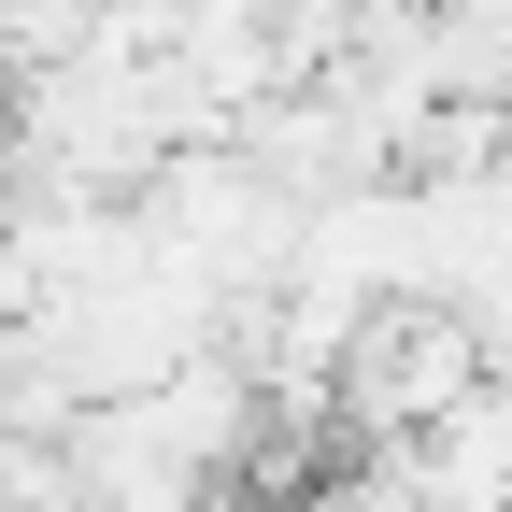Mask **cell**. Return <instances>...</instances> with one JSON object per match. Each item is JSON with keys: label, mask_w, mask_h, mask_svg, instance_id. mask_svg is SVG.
Masks as SVG:
<instances>
[{"label": "cell", "mask_w": 512, "mask_h": 512, "mask_svg": "<svg viewBox=\"0 0 512 512\" xmlns=\"http://www.w3.org/2000/svg\"><path fill=\"white\" fill-rule=\"evenodd\" d=\"M399 470L427 484V512H512V399H498V384H484V399H456Z\"/></svg>", "instance_id": "1"}, {"label": "cell", "mask_w": 512, "mask_h": 512, "mask_svg": "<svg viewBox=\"0 0 512 512\" xmlns=\"http://www.w3.org/2000/svg\"><path fill=\"white\" fill-rule=\"evenodd\" d=\"M470 328H484V384L512 399V299H498V313H470Z\"/></svg>", "instance_id": "2"}]
</instances>
